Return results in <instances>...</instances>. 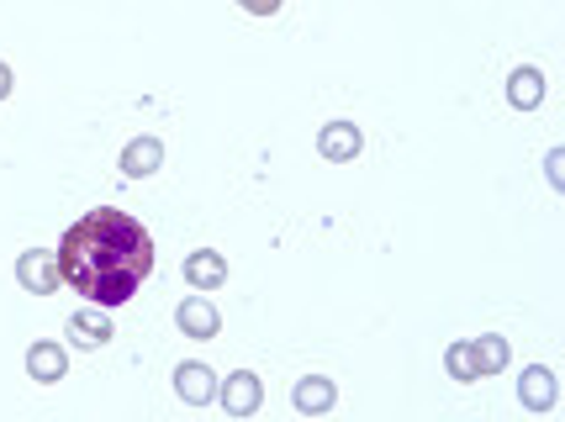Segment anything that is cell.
<instances>
[{
    "label": "cell",
    "mask_w": 565,
    "mask_h": 422,
    "mask_svg": "<svg viewBox=\"0 0 565 422\" xmlns=\"http://www.w3.org/2000/svg\"><path fill=\"white\" fill-rule=\"evenodd\" d=\"M174 327H180L185 338H201V344H206V338H217L222 312L206 296H185L180 306H174Z\"/></svg>",
    "instance_id": "obj_8"
},
{
    "label": "cell",
    "mask_w": 565,
    "mask_h": 422,
    "mask_svg": "<svg viewBox=\"0 0 565 422\" xmlns=\"http://www.w3.org/2000/svg\"><path fill=\"white\" fill-rule=\"evenodd\" d=\"M544 180H550L555 191H565V149H550V153H544Z\"/></svg>",
    "instance_id": "obj_16"
},
{
    "label": "cell",
    "mask_w": 565,
    "mask_h": 422,
    "mask_svg": "<svg viewBox=\"0 0 565 422\" xmlns=\"http://www.w3.org/2000/svg\"><path fill=\"white\" fill-rule=\"evenodd\" d=\"M444 370H449V380H460V386H476V359H470V338H455V344L444 348Z\"/></svg>",
    "instance_id": "obj_15"
},
{
    "label": "cell",
    "mask_w": 565,
    "mask_h": 422,
    "mask_svg": "<svg viewBox=\"0 0 565 422\" xmlns=\"http://www.w3.org/2000/svg\"><path fill=\"white\" fill-rule=\"evenodd\" d=\"M544 96H550V85H544L540 64H518L513 75H508V106L513 111H540Z\"/></svg>",
    "instance_id": "obj_10"
},
{
    "label": "cell",
    "mask_w": 565,
    "mask_h": 422,
    "mask_svg": "<svg viewBox=\"0 0 565 422\" xmlns=\"http://www.w3.org/2000/svg\"><path fill=\"white\" fill-rule=\"evenodd\" d=\"M58 274L70 280L79 296L100 306V312H117L138 296L148 274H153V238L148 227L122 212V206H96L85 212L79 223L58 238Z\"/></svg>",
    "instance_id": "obj_1"
},
{
    "label": "cell",
    "mask_w": 565,
    "mask_h": 422,
    "mask_svg": "<svg viewBox=\"0 0 565 422\" xmlns=\"http://www.w3.org/2000/svg\"><path fill=\"white\" fill-rule=\"evenodd\" d=\"M58 253L53 249H26V253H17V285L22 291H32V296H53L58 291Z\"/></svg>",
    "instance_id": "obj_3"
},
{
    "label": "cell",
    "mask_w": 565,
    "mask_h": 422,
    "mask_svg": "<svg viewBox=\"0 0 565 422\" xmlns=\"http://www.w3.org/2000/svg\"><path fill=\"white\" fill-rule=\"evenodd\" d=\"M64 333H70V344H74V348H106L111 338H117V333H111V317H106L100 306H79V312L70 317V327H64Z\"/></svg>",
    "instance_id": "obj_11"
},
{
    "label": "cell",
    "mask_w": 565,
    "mask_h": 422,
    "mask_svg": "<svg viewBox=\"0 0 565 422\" xmlns=\"http://www.w3.org/2000/svg\"><path fill=\"white\" fill-rule=\"evenodd\" d=\"M174 397L185 401V407H212V401H217V370L201 365V359L180 365V370H174Z\"/></svg>",
    "instance_id": "obj_5"
},
{
    "label": "cell",
    "mask_w": 565,
    "mask_h": 422,
    "mask_svg": "<svg viewBox=\"0 0 565 422\" xmlns=\"http://www.w3.org/2000/svg\"><path fill=\"white\" fill-rule=\"evenodd\" d=\"M164 170V143L153 138V132H143V138H132L122 149V174L127 180H148V174Z\"/></svg>",
    "instance_id": "obj_12"
},
{
    "label": "cell",
    "mask_w": 565,
    "mask_h": 422,
    "mask_svg": "<svg viewBox=\"0 0 565 422\" xmlns=\"http://www.w3.org/2000/svg\"><path fill=\"white\" fill-rule=\"evenodd\" d=\"M360 149H365V132H360L354 122H344V117H339V122H328L318 132V153L328 159V164H354Z\"/></svg>",
    "instance_id": "obj_6"
},
{
    "label": "cell",
    "mask_w": 565,
    "mask_h": 422,
    "mask_svg": "<svg viewBox=\"0 0 565 422\" xmlns=\"http://www.w3.org/2000/svg\"><path fill=\"white\" fill-rule=\"evenodd\" d=\"M185 285H196V291H217V285H227V253H217V249L185 253Z\"/></svg>",
    "instance_id": "obj_13"
},
{
    "label": "cell",
    "mask_w": 565,
    "mask_h": 422,
    "mask_svg": "<svg viewBox=\"0 0 565 422\" xmlns=\"http://www.w3.org/2000/svg\"><path fill=\"white\" fill-rule=\"evenodd\" d=\"M238 6H244L248 17H275V11H280L286 0H238Z\"/></svg>",
    "instance_id": "obj_17"
},
{
    "label": "cell",
    "mask_w": 565,
    "mask_h": 422,
    "mask_svg": "<svg viewBox=\"0 0 565 422\" xmlns=\"http://www.w3.org/2000/svg\"><path fill=\"white\" fill-rule=\"evenodd\" d=\"M470 359H476V380L502 375L513 365V344H508L502 333H481V338H470Z\"/></svg>",
    "instance_id": "obj_14"
},
{
    "label": "cell",
    "mask_w": 565,
    "mask_h": 422,
    "mask_svg": "<svg viewBox=\"0 0 565 422\" xmlns=\"http://www.w3.org/2000/svg\"><path fill=\"white\" fill-rule=\"evenodd\" d=\"M26 375L38 386H58L70 375V348L58 344V338H38V344L26 348Z\"/></svg>",
    "instance_id": "obj_4"
},
{
    "label": "cell",
    "mask_w": 565,
    "mask_h": 422,
    "mask_svg": "<svg viewBox=\"0 0 565 422\" xmlns=\"http://www.w3.org/2000/svg\"><path fill=\"white\" fill-rule=\"evenodd\" d=\"M217 401L227 407V418H254L265 407V380L254 370H233L227 380H217Z\"/></svg>",
    "instance_id": "obj_2"
},
{
    "label": "cell",
    "mask_w": 565,
    "mask_h": 422,
    "mask_svg": "<svg viewBox=\"0 0 565 422\" xmlns=\"http://www.w3.org/2000/svg\"><path fill=\"white\" fill-rule=\"evenodd\" d=\"M291 407L301 412V418H322V412L339 407V386H333L328 375H307V380H296L291 386Z\"/></svg>",
    "instance_id": "obj_9"
},
{
    "label": "cell",
    "mask_w": 565,
    "mask_h": 422,
    "mask_svg": "<svg viewBox=\"0 0 565 422\" xmlns=\"http://www.w3.org/2000/svg\"><path fill=\"white\" fill-rule=\"evenodd\" d=\"M518 401L529 407V412H555V401H561V380L550 365H529L523 380H518Z\"/></svg>",
    "instance_id": "obj_7"
},
{
    "label": "cell",
    "mask_w": 565,
    "mask_h": 422,
    "mask_svg": "<svg viewBox=\"0 0 565 422\" xmlns=\"http://www.w3.org/2000/svg\"><path fill=\"white\" fill-rule=\"evenodd\" d=\"M11 90H17V75H11V64H6V58H0V100L11 96Z\"/></svg>",
    "instance_id": "obj_18"
}]
</instances>
